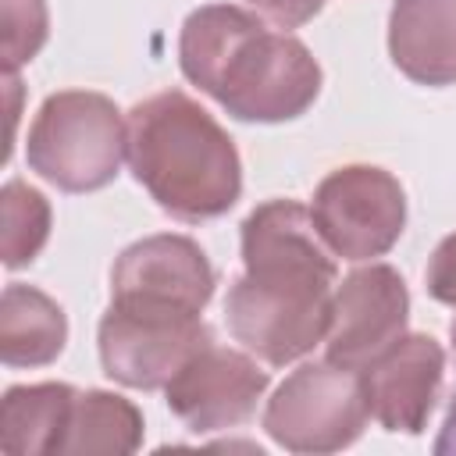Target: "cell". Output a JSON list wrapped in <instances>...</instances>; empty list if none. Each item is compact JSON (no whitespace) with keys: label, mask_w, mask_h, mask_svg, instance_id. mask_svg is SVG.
<instances>
[{"label":"cell","mask_w":456,"mask_h":456,"mask_svg":"<svg viewBox=\"0 0 456 456\" xmlns=\"http://www.w3.org/2000/svg\"><path fill=\"white\" fill-rule=\"evenodd\" d=\"M178 64L239 121H292L321 93V64L310 50L235 4H207L185 18Z\"/></svg>","instance_id":"obj_1"},{"label":"cell","mask_w":456,"mask_h":456,"mask_svg":"<svg viewBox=\"0 0 456 456\" xmlns=\"http://www.w3.org/2000/svg\"><path fill=\"white\" fill-rule=\"evenodd\" d=\"M128 167L157 207L178 221L221 217L242 192L235 142L178 89L128 110Z\"/></svg>","instance_id":"obj_2"},{"label":"cell","mask_w":456,"mask_h":456,"mask_svg":"<svg viewBox=\"0 0 456 456\" xmlns=\"http://www.w3.org/2000/svg\"><path fill=\"white\" fill-rule=\"evenodd\" d=\"M128 157V121L103 93L68 89L43 100L28 142V167L64 192H93L114 182Z\"/></svg>","instance_id":"obj_3"},{"label":"cell","mask_w":456,"mask_h":456,"mask_svg":"<svg viewBox=\"0 0 456 456\" xmlns=\"http://www.w3.org/2000/svg\"><path fill=\"white\" fill-rule=\"evenodd\" d=\"M367 395L360 370L331 360L296 367L267 399L264 431L289 452H338L367 428Z\"/></svg>","instance_id":"obj_4"},{"label":"cell","mask_w":456,"mask_h":456,"mask_svg":"<svg viewBox=\"0 0 456 456\" xmlns=\"http://www.w3.org/2000/svg\"><path fill=\"white\" fill-rule=\"evenodd\" d=\"M310 217L335 256L370 260L399 242L406 224V196L385 167L349 164L317 185Z\"/></svg>","instance_id":"obj_5"},{"label":"cell","mask_w":456,"mask_h":456,"mask_svg":"<svg viewBox=\"0 0 456 456\" xmlns=\"http://www.w3.org/2000/svg\"><path fill=\"white\" fill-rule=\"evenodd\" d=\"M210 342V328L189 314L110 303L100 321L103 374L142 392L167 388V381Z\"/></svg>","instance_id":"obj_6"},{"label":"cell","mask_w":456,"mask_h":456,"mask_svg":"<svg viewBox=\"0 0 456 456\" xmlns=\"http://www.w3.org/2000/svg\"><path fill=\"white\" fill-rule=\"evenodd\" d=\"M242 267L256 285L331 299V249L317 235L310 210L296 200H267L242 221Z\"/></svg>","instance_id":"obj_7"},{"label":"cell","mask_w":456,"mask_h":456,"mask_svg":"<svg viewBox=\"0 0 456 456\" xmlns=\"http://www.w3.org/2000/svg\"><path fill=\"white\" fill-rule=\"evenodd\" d=\"M410 292L395 267L370 264L342 278L331 296V324L324 335L328 360L363 370L399 335H406Z\"/></svg>","instance_id":"obj_8"},{"label":"cell","mask_w":456,"mask_h":456,"mask_svg":"<svg viewBox=\"0 0 456 456\" xmlns=\"http://www.w3.org/2000/svg\"><path fill=\"white\" fill-rule=\"evenodd\" d=\"M214 296V267L185 235H150L128 246L110 271V303L200 317Z\"/></svg>","instance_id":"obj_9"},{"label":"cell","mask_w":456,"mask_h":456,"mask_svg":"<svg viewBox=\"0 0 456 456\" xmlns=\"http://www.w3.org/2000/svg\"><path fill=\"white\" fill-rule=\"evenodd\" d=\"M224 321L232 338L242 342L246 353L260 356L271 367H285L324 342L331 324V299L267 289L242 274L228 289Z\"/></svg>","instance_id":"obj_10"},{"label":"cell","mask_w":456,"mask_h":456,"mask_svg":"<svg viewBox=\"0 0 456 456\" xmlns=\"http://www.w3.org/2000/svg\"><path fill=\"white\" fill-rule=\"evenodd\" d=\"M264 392L267 374L249 356L210 342L167 381V406L189 431L210 435L246 424Z\"/></svg>","instance_id":"obj_11"},{"label":"cell","mask_w":456,"mask_h":456,"mask_svg":"<svg viewBox=\"0 0 456 456\" xmlns=\"http://www.w3.org/2000/svg\"><path fill=\"white\" fill-rule=\"evenodd\" d=\"M445 353L431 335H399L363 370V395L370 417L385 431L420 435L442 392Z\"/></svg>","instance_id":"obj_12"},{"label":"cell","mask_w":456,"mask_h":456,"mask_svg":"<svg viewBox=\"0 0 456 456\" xmlns=\"http://www.w3.org/2000/svg\"><path fill=\"white\" fill-rule=\"evenodd\" d=\"M388 53L417 86L456 82V0H395Z\"/></svg>","instance_id":"obj_13"},{"label":"cell","mask_w":456,"mask_h":456,"mask_svg":"<svg viewBox=\"0 0 456 456\" xmlns=\"http://www.w3.org/2000/svg\"><path fill=\"white\" fill-rule=\"evenodd\" d=\"M78 392L61 381L14 385L0 403V445L11 456L61 452Z\"/></svg>","instance_id":"obj_14"},{"label":"cell","mask_w":456,"mask_h":456,"mask_svg":"<svg viewBox=\"0 0 456 456\" xmlns=\"http://www.w3.org/2000/svg\"><path fill=\"white\" fill-rule=\"evenodd\" d=\"M68 342L64 310L32 285H7L0 306V360L7 367H46Z\"/></svg>","instance_id":"obj_15"},{"label":"cell","mask_w":456,"mask_h":456,"mask_svg":"<svg viewBox=\"0 0 456 456\" xmlns=\"http://www.w3.org/2000/svg\"><path fill=\"white\" fill-rule=\"evenodd\" d=\"M142 442V413L114 392H78L64 435V456H125Z\"/></svg>","instance_id":"obj_16"},{"label":"cell","mask_w":456,"mask_h":456,"mask_svg":"<svg viewBox=\"0 0 456 456\" xmlns=\"http://www.w3.org/2000/svg\"><path fill=\"white\" fill-rule=\"evenodd\" d=\"M4 214V267H25L50 239V203L39 189L11 178L0 192Z\"/></svg>","instance_id":"obj_17"},{"label":"cell","mask_w":456,"mask_h":456,"mask_svg":"<svg viewBox=\"0 0 456 456\" xmlns=\"http://www.w3.org/2000/svg\"><path fill=\"white\" fill-rule=\"evenodd\" d=\"M46 43V4L43 0H4V68L14 75Z\"/></svg>","instance_id":"obj_18"},{"label":"cell","mask_w":456,"mask_h":456,"mask_svg":"<svg viewBox=\"0 0 456 456\" xmlns=\"http://www.w3.org/2000/svg\"><path fill=\"white\" fill-rule=\"evenodd\" d=\"M424 278H428L431 299H438V303H445V306H456V232L445 235V239L435 246Z\"/></svg>","instance_id":"obj_19"},{"label":"cell","mask_w":456,"mask_h":456,"mask_svg":"<svg viewBox=\"0 0 456 456\" xmlns=\"http://www.w3.org/2000/svg\"><path fill=\"white\" fill-rule=\"evenodd\" d=\"M249 4L281 28H299L324 7V0H249Z\"/></svg>","instance_id":"obj_20"},{"label":"cell","mask_w":456,"mask_h":456,"mask_svg":"<svg viewBox=\"0 0 456 456\" xmlns=\"http://www.w3.org/2000/svg\"><path fill=\"white\" fill-rule=\"evenodd\" d=\"M435 452H438V456H456V395H452L449 413H445V420H442V431H438V438H435Z\"/></svg>","instance_id":"obj_21"},{"label":"cell","mask_w":456,"mask_h":456,"mask_svg":"<svg viewBox=\"0 0 456 456\" xmlns=\"http://www.w3.org/2000/svg\"><path fill=\"white\" fill-rule=\"evenodd\" d=\"M452 349H456V321H452Z\"/></svg>","instance_id":"obj_22"}]
</instances>
